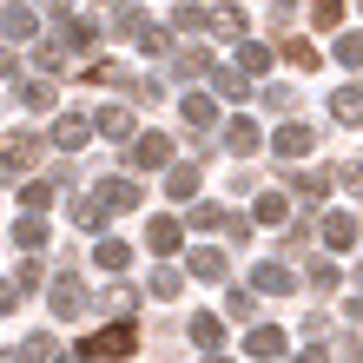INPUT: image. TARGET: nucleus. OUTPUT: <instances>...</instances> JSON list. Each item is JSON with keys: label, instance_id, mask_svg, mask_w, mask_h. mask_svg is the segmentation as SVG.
<instances>
[{"label": "nucleus", "instance_id": "obj_1", "mask_svg": "<svg viewBox=\"0 0 363 363\" xmlns=\"http://www.w3.org/2000/svg\"><path fill=\"white\" fill-rule=\"evenodd\" d=\"M139 205V185L133 179H99L93 199H73V225L79 231H106V218H125Z\"/></svg>", "mask_w": 363, "mask_h": 363}, {"label": "nucleus", "instance_id": "obj_2", "mask_svg": "<svg viewBox=\"0 0 363 363\" xmlns=\"http://www.w3.org/2000/svg\"><path fill=\"white\" fill-rule=\"evenodd\" d=\"M93 40H99L93 13H60V33L40 47V67H60V60H73V53H93Z\"/></svg>", "mask_w": 363, "mask_h": 363}, {"label": "nucleus", "instance_id": "obj_3", "mask_svg": "<svg viewBox=\"0 0 363 363\" xmlns=\"http://www.w3.org/2000/svg\"><path fill=\"white\" fill-rule=\"evenodd\" d=\"M139 350V324L133 317H119V324H106V330H93V337H79V350L73 357H133Z\"/></svg>", "mask_w": 363, "mask_h": 363}, {"label": "nucleus", "instance_id": "obj_4", "mask_svg": "<svg viewBox=\"0 0 363 363\" xmlns=\"http://www.w3.org/2000/svg\"><path fill=\"white\" fill-rule=\"evenodd\" d=\"M165 159H172V139L165 133H125V165L133 172H159Z\"/></svg>", "mask_w": 363, "mask_h": 363}, {"label": "nucleus", "instance_id": "obj_5", "mask_svg": "<svg viewBox=\"0 0 363 363\" xmlns=\"http://www.w3.org/2000/svg\"><path fill=\"white\" fill-rule=\"evenodd\" d=\"M40 145H47L40 133H7V139H0V179H20L40 159Z\"/></svg>", "mask_w": 363, "mask_h": 363}, {"label": "nucleus", "instance_id": "obj_6", "mask_svg": "<svg viewBox=\"0 0 363 363\" xmlns=\"http://www.w3.org/2000/svg\"><path fill=\"white\" fill-rule=\"evenodd\" d=\"M113 27H119L125 40H139L145 53H165V40H172V27H159V20H145L139 7H119V20H113Z\"/></svg>", "mask_w": 363, "mask_h": 363}, {"label": "nucleus", "instance_id": "obj_7", "mask_svg": "<svg viewBox=\"0 0 363 363\" xmlns=\"http://www.w3.org/2000/svg\"><path fill=\"white\" fill-rule=\"evenodd\" d=\"M86 139H93V119H86V113H60L53 133H47V145H60V152H79Z\"/></svg>", "mask_w": 363, "mask_h": 363}, {"label": "nucleus", "instance_id": "obj_8", "mask_svg": "<svg viewBox=\"0 0 363 363\" xmlns=\"http://www.w3.org/2000/svg\"><path fill=\"white\" fill-rule=\"evenodd\" d=\"M251 291H271V297H291V291H297V271H291L284 258H264L258 271H251Z\"/></svg>", "mask_w": 363, "mask_h": 363}, {"label": "nucleus", "instance_id": "obj_9", "mask_svg": "<svg viewBox=\"0 0 363 363\" xmlns=\"http://www.w3.org/2000/svg\"><path fill=\"white\" fill-rule=\"evenodd\" d=\"M311 145H317V133H311V125H304V119H291V125H277V139H271V152L297 165V159H304V152H311Z\"/></svg>", "mask_w": 363, "mask_h": 363}, {"label": "nucleus", "instance_id": "obj_10", "mask_svg": "<svg viewBox=\"0 0 363 363\" xmlns=\"http://www.w3.org/2000/svg\"><path fill=\"white\" fill-rule=\"evenodd\" d=\"M0 40H7V47H27V40H40L33 7H7V13H0Z\"/></svg>", "mask_w": 363, "mask_h": 363}, {"label": "nucleus", "instance_id": "obj_11", "mask_svg": "<svg viewBox=\"0 0 363 363\" xmlns=\"http://www.w3.org/2000/svg\"><path fill=\"white\" fill-rule=\"evenodd\" d=\"M47 297H53V317H79V311H86V291H79V277H73V271H60Z\"/></svg>", "mask_w": 363, "mask_h": 363}, {"label": "nucleus", "instance_id": "obj_12", "mask_svg": "<svg viewBox=\"0 0 363 363\" xmlns=\"http://www.w3.org/2000/svg\"><path fill=\"white\" fill-rule=\"evenodd\" d=\"M179 119L191 125V133H211V125H218V106H211V93H185L179 99Z\"/></svg>", "mask_w": 363, "mask_h": 363}, {"label": "nucleus", "instance_id": "obj_13", "mask_svg": "<svg viewBox=\"0 0 363 363\" xmlns=\"http://www.w3.org/2000/svg\"><path fill=\"white\" fill-rule=\"evenodd\" d=\"M284 350H291V337L277 330V324H258V330L245 337V357H264L271 363V357H284Z\"/></svg>", "mask_w": 363, "mask_h": 363}, {"label": "nucleus", "instance_id": "obj_14", "mask_svg": "<svg viewBox=\"0 0 363 363\" xmlns=\"http://www.w3.org/2000/svg\"><path fill=\"white\" fill-rule=\"evenodd\" d=\"M264 145V133H258V119H231L225 125V152H238V159H251Z\"/></svg>", "mask_w": 363, "mask_h": 363}, {"label": "nucleus", "instance_id": "obj_15", "mask_svg": "<svg viewBox=\"0 0 363 363\" xmlns=\"http://www.w3.org/2000/svg\"><path fill=\"white\" fill-rule=\"evenodd\" d=\"M191 344H199L205 357H218V350H225V324H218L211 311H191Z\"/></svg>", "mask_w": 363, "mask_h": 363}, {"label": "nucleus", "instance_id": "obj_16", "mask_svg": "<svg viewBox=\"0 0 363 363\" xmlns=\"http://www.w3.org/2000/svg\"><path fill=\"white\" fill-rule=\"evenodd\" d=\"M145 245H152V251H165V258H172V251L185 245V225H179V218H152V225H145Z\"/></svg>", "mask_w": 363, "mask_h": 363}, {"label": "nucleus", "instance_id": "obj_17", "mask_svg": "<svg viewBox=\"0 0 363 363\" xmlns=\"http://www.w3.org/2000/svg\"><path fill=\"white\" fill-rule=\"evenodd\" d=\"M199 33H218V40H238V33H245V7H211Z\"/></svg>", "mask_w": 363, "mask_h": 363}, {"label": "nucleus", "instance_id": "obj_18", "mask_svg": "<svg viewBox=\"0 0 363 363\" xmlns=\"http://www.w3.org/2000/svg\"><path fill=\"white\" fill-rule=\"evenodd\" d=\"M47 238H53V231H47V218H40V211H27V218L13 225V245H20V251H47Z\"/></svg>", "mask_w": 363, "mask_h": 363}, {"label": "nucleus", "instance_id": "obj_19", "mask_svg": "<svg viewBox=\"0 0 363 363\" xmlns=\"http://www.w3.org/2000/svg\"><path fill=\"white\" fill-rule=\"evenodd\" d=\"M205 79L218 86V99H245V93H251V73H238V67H211Z\"/></svg>", "mask_w": 363, "mask_h": 363}, {"label": "nucleus", "instance_id": "obj_20", "mask_svg": "<svg viewBox=\"0 0 363 363\" xmlns=\"http://www.w3.org/2000/svg\"><path fill=\"white\" fill-rule=\"evenodd\" d=\"M324 245L330 251H350L357 245V218H350V211H330V218H324Z\"/></svg>", "mask_w": 363, "mask_h": 363}, {"label": "nucleus", "instance_id": "obj_21", "mask_svg": "<svg viewBox=\"0 0 363 363\" xmlns=\"http://www.w3.org/2000/svg\"><path fill=\"white\" fill-rule=\"evenodd\" d=\"M330 113H337V125H363V86L330 93Z\"/></svg>", "mask_w": 363, "mask_h": 363}, {"label": "nucleus", "instance_id": "obj_22", "mask_svg": "<svg viewBox=\"0 0 363 363\" xmlns=\"http://www.w3.org/2000/svg\"><path fill=\"white\" fill-rule=\"evenodd\" d=\"M20 106H27V113H53V79H20Z\"/></svg>", "mask_w": 363, "mask_h": 363}, {"label": "nucleus", "instance_id": "obj_23", "mask_svg": "<svg viewBox=\"0 0 363 363\" xmlns=\"http://www.w3.org/2000/svg\"><path fill=\"white\" fill-rule=\"evenodd\" d=\"M191 277H205V284H225V277H231L225 251H191Z\"/></svg>", "mask_w": 363, "mask_h": 363}, {"label": "nucleus", "instance_id": "obj_24", "mask_svg": "<svg viewBox=\"0 0 363 363\" xmlns=\"http://www.w3.org/2000/svg\"><path fill=\"white\" fill-rule=\"evenodd\" d=\"M165 191H172V199H191V191H199V165L165 159Z\"/></svg>", "mask_w": 363, "mask_h": 363}, {"label": "nucleus", "instance_id": "obj_25", "mask_svg": "<svg viewBox=\"0 0 363 363\" xmlns=\"http://www.w3.org/2000/svg\"><path fill=\"white\" fill-rule=\"evenodd\" d=\"M238 73H251V79L271 73V47H258V40H245V33H238Z\"/></svg>", "mask_w": 363, "mask_h": 363}, {"label": "nucleus", "instance_id": "obj_26", "mask_svg": "<svg viewBox=\"0 0 363 363\" xmlns=\"http://www.w3.org/2000/svg\"><path fill=\"white\" fill-rule=\"evenodd\" d=\"M93 258H99V271H125V264H133V245H125V238H99Z\"/></svg>", "mask_w": 363, "mask_h": 363}, {"label": "nucleus", "instance_id": "obj_27", "mask_svg": "<svg viewBox=\"0 0 363 363\" xmlns=\"http://www.w3.org/2000/svg\"><path fill=\"white\" fill-rule=\"evenodd\" d=\"M291 218V191H258V225H284Z\"/></svg>", "mask_w": 363, "mask_h": 363}, {"label": "nucleus", "instance_id": "obj_28", "mask_svg": "<svg viewBox=\"0 0 363 363\" xmlns=\"http://www.w3.org/2000/svg\"><path fill=\"white\" fill-rule=\"evenodd\" d=\"M93 133H106V139H125V133H133V113H125V106H106V113L93 119Z\"/></svg>", "mask_w": 363, "mask_h": 363}, {"label": "nucleus", "instance_id": "obj_29", "mask_svg": "<svg viewBox=\"0 0 363 363\" xmlns=\"http://www.w3.org/2000/svg\"><path fill=\"white\" fill-rule=\"evenodd\" d=\"M13 357H60V337L53 330H33V337H20V344H13Z\"/></svg>", "mask_w": 363, "mask_h": 363}, {"label": "nucleus", "instance_id": "obj_30", "mask_svg": "<svg viewBox=\"0 0 363 363\" xmlns=\"http://www.w3.org/2000/svg\"><path fill=\"white\" fill-rule=\"evenodd\" d=\"M330 60H337V67H363V33H337V47H330Z\"/></svg>", "mask_w": 363, "mask_h": 363}, {"label": "nucleus", "instance_id": "obj_31", "mask_svg": "<svg viewBox=\"0 0 363 363\" xmlns=\"http://www.w3.org/2000/svg\"><path fill=\"white\" fill-rule=\"evenodd\" d=\"M277 53H284V60H291L297 73H317V67H324V60H317V47H304V40H284Z\"/></svg>", "mask_w": 363, "mask_h": 363}, {"label": "nucleus", "instance_id": "obj_32", "mask_svg": "<svg viewBox=\"0 0 363 363\" xmlns=\"http://www.w3.org/2000/svg\"><path fill=\"white\" fill-rule=\"evenodd\" d=\"M172 73H185V79H205V73H211V53H205V47L179 53V60H172Z\"/></svg>", "mask_w": 363, "mask_h": 363}, {"label": "nucleus", "instance_id": "obj_33", "mask_svg": "<svg viewBox=\"0 0 363 363\" xmlns=\"http://www.w3.org/2000/svg\"><path fill=\"white\" fill-rule=\"evenodd\" d=\"M324 191H330V179H324V172H297V199H304V205H317Z\"/></svg>", "mask_w": 363, "mask_h": 363}, {"label": "nucleus", "instance_id": "obj_34", "mask_svg": "<svg viewBox=\"0 0 363 363\" xmlns=\"http://www.w3.org/2000/svg\"><path fill=\"white\" fill-rule=\"evenodd\" d=\"M20 205H27V211H47V205H53V185L27 179V185H20Z\"/></svg>", "mask_w": 363, "mask_h": 363}, {"label": "nucleus", "instance_id": "obj_35", "mask_svg": "<svg viewBox=\"0 0 363 363\" xmlns=\"http://www.w3.org/2000/svg\"><path fill=\"white\" fill-rule=\"evenodd\" d=\"M145 291H152V297H179V271H172V264H159L152 277H145Z\"/></svg>", "mask_w": 363, "mask_h": 363}, {"label": "nucleus", "instance_id": "obj_36", "mask_svg": "<svg viewBox=\"0 0 363 363\" xmlns=\"http://www.w3.org/2000/svg\"><path fill=\"white\" fill-rule=\"evenodd\" d=\"M93 86H125V67H113V60H99V67H86Z\"/></svg>", "mask_w": 363, "mask_h": 363}, {"label": "nucleus", "instance_id": "obj_37", "mask_svg": "<svg viewBox=\"0 0 363 363\" xmlns=\"http://www.w3.org/2000/svg\"><path fill=\"white\" fill-rule=\"evenodd\" d=\"M311 20L317 27H337V20H344V0H311Z\"/></svg>", "mask_w": 363, "mask_h": 363}, {"label": "nucleus", "instance_id": "obj_38", "mask_svg": "<svg viewBox=\"0 0 363 363\" xmlns=\"http://www.w3.org/2000/svg\"><path fill=\"white\" fill-rule=\"evenodd\" d=\"M225 311H231V317H238V324H245V317L258 311V291H231V297H225Z\"/></svg>", "mask_w": 363, "mask_h": 363}, {"label": "nucleus", "instance_id": "obj_39", "mask_svg": "<svg viewBox=\"0 0 363 363\" xmlns=\"http://www.w3.org/2000/svg\"><path fill=\"white\" fill-rule=\"evenodd\" d=\"M191 225H199V231H218L225 225V205H191Z\"/></svg>", "mask_w": 363, "mask_h": 363}, {"label": "nucleus", "instance_id": "obj_40", "mask_svg": "<svg viewBox=\"0 0 363 363\" xmlns=\"http://www.w3.org/2000/svg\"><path fill=\"white\" fill-rule=\"evenodd\" d=\"M337 284H344V271H337V264H311V291H337Z\"/></svg>", "mask_w": 363, "mask_h": 363}, {"label": "nucleus", "instance_id": "obj_41", "mask_svg": "<svg viewBox=\"0 0 363 363\" xmlns=\"http://www.w3.org/2000/svg\"><path fill=\"white\" fill-rule=\"evenodd\" d=\"M40 277H47V271H40V251H27V264H20V277H13V284H20V291H33Z\"/></svg>", "mask_w": 363, "mask_h": 363}, {"label": "nucleus", "instance_id": "obj_42", "mask_svg": "<svg viewBox=\"0 0 363 363\" xmlns=\"http://www.w3.org/2000/svg\"><path fill=\"white\" fill-rule=\"evenodd\" d=\"M258 93H264L271 113H291V86H258Z\"/></svg>", "mask_w": 363, "mask_h": 363}, {"label": "nucleus", "instance_id": "obj_43", "mask_svg": "<svg viewBox=\"0 0 363 363\" xmlns=\"http://www.w3.org/2000/svg\"><path fill=\"white\" fill-rule=\"evenodd\" d=\"M337 185H344V191H363V165H337Z\"/></svg>", "mask_w": 363, "mask_h": 363}, {"label": "nucleus", "instance_id": "obj_44", "mask_svg": "<svg viewBox=\"0 0 363 363\" xmlns=\"http://www.w3.org/2000/svg\"><path fill=\"white\" fill-rule=\"evenodd\" d=\"M13 304H20V284H13V277H0V317H7Z\"/></svg>", "mask_w": 363, "mask_h": 363}, {"label": "nucleus", "instance_id": "obj_45", "mask_svg": "<svg viewBox=\"0 0 363 363\" xmlns=\"http://www.w3.org/2000/svg\"><path fill=\"white\" fill-rule=\"evenodd\" d=\"M344 317H350V324H363V297H350V304H344Z\"/></svg>", "mask_w": 363, "mask_h": 363}, {"label": "nucleus", "instance_id": "obj_46", "mask_svg": "<svg viewBox=\"0 0 363 363\" xmlns=\"http://www.w3.org/2000/svg\"><path fill=\"white\" fill-rule=\"evenodd\" d=\"M40 7H53V13H67V0H40Z\"/></svg>", "mask_w": 363, "mask_h": 363}, {"label": "nucleus", "instance_id": "obj_47", "mask_svg": "<svg viewBox=\"0 0 363 363\" xmlns=\"http://www.w3.org/2000/svg\"><path fill=\"white\" fill-rule=\"evenodd\" d=\"M357 7H363V0H357Z\"/></svg>", "mask_w": 363, "mask_h": 363}]
</instances>
